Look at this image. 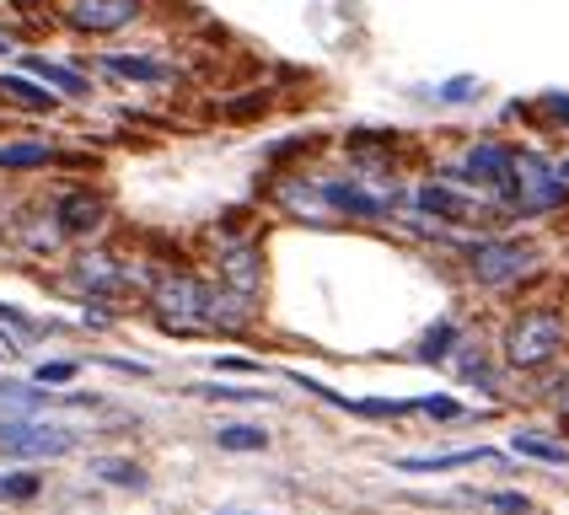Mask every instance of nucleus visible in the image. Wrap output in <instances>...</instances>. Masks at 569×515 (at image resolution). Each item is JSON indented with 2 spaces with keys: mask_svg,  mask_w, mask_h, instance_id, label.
I'll list each match as a JSON object with an SVG mask.
<instances>
[{
  "mask_svg": "<svg viewBox=\"0 0 569 515\" xmlns=\"http://www.w3.org/2000/svg\"><path fill=\"white\" fill-rule=\"evenodd\" d=\"M569 344V322L565 312H553V306H527V312H516L506 327V339H500V354H506L510 371H542V365H553Z\"/></svg>",
  "mask_w": 569,
  "mask_h": 515,
  "instance_id": "nucleus-1",
  "label": "nucleus"
},
{
  "mask_svg": "<svg viewBox=\"0 0 569 515\" xmlns=\"http://www.w3.org/2000/svg\"><path fill=\"white\" fill-rule=\"evenodd\" d=\"M500 199H506L510 215H548V210H559V204L569 199V183H565V172H559L553 161L532 156V151H516Z\"/></svg>",
  "mask_w": 569,
  "mask_h": 515,
  "instance_id": "nucleus-2",
  "label": "nucleus"
},
{
  "mask_svg": "<svg viewBox=\"0 0 569 515\" xmlns=\"http://www.w3.org/2000/svg\"><path fill=\"white\" fill-rule=\"evenodd\" d=\"M542 263V253L532 242H521V236H483L473 242V253H468V274H473L478 285L500 290L510 280H521V274H532Z\"/></svg>",
  "mask_w": 569,
  "mask_h": 515,
  "instance_id": "nucleus-3",
  "label": "nucleus"
},
{
  "mask_svg": "<svg viewBox=\"0 0 569 515\" xmlns=\"http://www.w3.org/2000/svg\"><path fill=\"white\" fill-rule=\"evenodd\" d=\"M317 193H322L328 215L339 210V215H360V221H387V215L398 210V189H387V183H355V178H328V183H317Z\"/></svg>",
  "mask_w": 569,
  "mask_h": 515,
  "instance_id": "nucleus-4",
  "label": "nucleus"
},
{
  "mask_svg": "<svg viewBox=\"0 0 569 515\" xmlns=\"http://www.w3.org/2000/svg\"><path fill=\"white\" fill-rule=\"evenodd\" d=\"M0 451L6 456H64V451H76V430H64V424H43V418H0Z\"/></svg>",
  "mask_w": 569,
  "mask_h": 515,
  "instance_id": "nucleus-5",
  "label": "nucleus"
},
{
  "mask_svg": "<svg viewBox=\"0 0 569 515\" xmlns=\"http://www.w3.org/2000/svg\"><path fill=\"white\" fill-rule=\"evenodd\" d=\"M157 312L167 327H183V333L210 327V290L189 274H167V280H157Z\"/></svg>",
  "mask_w": 569,
  "mask_h": 515,
  "instance_id": "nucleus-6",
  "label": "nucleus"
},
{
  "mask_svg": "<svg viewBox=\"0 0 569 515\" xmlns=\"http://www.w3.org/2000/svg\"><path fill=\"white\" fill-rule=\"evenodd\" d=\"M413 204L425 215H436V225H468L478 215H489V199L478 189H468V183H457V178L451 183H419Z\"/></svg>",
  "mask_w": 569,
  "mask_h": 515,
  "instance_id": "nucleus-7",
  "label": "nucleus"
},
{
  "mask_svg": "<svg viewBox=\"0 0 569 515\" xmlns=\"http://www.w3.org/2000/svg\"><path fill=\"white\" fill-rule=\"evenodd\" d=\"M510 161H516L510 145H500V140H478V145H468L462 161L451 166V178H457V183H468V189L500 193L506 189V178H510Z\"/></svg>",
  "mask_w": 569,
  "mask_h": 515,
  "instance_id": "nucleus-8",
  "label": "nucleus"
},
{
  "mask_svg": "<svg viewBox=\"0 0 569 515\" xmlns=\"http://www.w3.org/2000/svg\"><path fill=\"white\" fill-rule=\"evenodd\" d=\"M140 17V0H76L70 22L81 32H119Z\"/></svg>",
  "mask_w": 569,
  "mask_h": 515,
  "instance_id": "nucleus-9",
  "label": "nucleus"
},
{
  "mask_svg": "<svg viewBox=\"0 0 569 515\" xmlns=\"http://www.w3.org/2000/svg\"><path fill=\"white\" fill-rule=\"evenodd\" d=\"M54 221L70 231V236H81V231H92L97 221H102V199H97L92 189H76L64 193L60 204H54Z\"/></svg>",
  "mask_w": 569,
  "mask_h": 515,
  "instance_id": "nucleus-10",
  "label": "nucleus"
},
{
  "mask_svg": "<svg viewBox=\"0 0 569 515\" xmlns=\"http://www.w3.org/2000/svg\"><path fill=\"white\" fill-rule=\"evenodd\" d=\"M102 70L108 75H119V81H146V87H157V81H172V70L151 54H102Z\"/></svg>",
  "mask_w": 569,
  "mask_h": 515,
  "instance_id": "nucleus-11",
  "label": "nucleus"
},
{
  "mask_svg": "<svg viewBox=\"0 0 569 515\" xmlns=\"http://www.w3.org/2000/svg\"><path fill=\"white\" fill-rule=\"evenodd\" d=\"M258 280H263V269H258V253L253 248H237V253L221 258V285L237 290V295H248L253 301L258 295Z\"/></svg>",
  "mask_w": 569,
  "mask_h": 515,
  "instance_id": "nucleus-12",
  "label": "nucleus"
},
{
  "mask_svg": "<svg viewBox=\"0 0 569 515\" xmlns=\"http://www.w3.org/2000/svg\"><path fill=\"white\" fill-rule=\"evenodd\" d=\"M0 102H11L22 113H54L60 97H49V87H38L28 75H0Z\"/></svg>",
  "mask_w": 569,
  "mask_h": 515,
  "instance_id": "nucleus-13",
  "label": "nucleus"
},
{
  "mask_svg": "<svg viewBox=\"0 0 569 515\" xmlns=\"http://www.w3.org/2000/svg\"><path fill=\"white\" fill-rule=\"evenodd\" d=\"M76 269H81V285H87V290H97V295H119V290L129 285V274H124V269H119L113 258H102V253L81 258Z\"/></svg>",
  "mask_w": 569,
  "mask_h": 515,
  "instance_id": "nucleus-14",
  "label": "nucleus"
},
{
  "mask_svg": "<svg viewBox=\"0 0 569 515\" xmlns=\"http://www.w3.org/2000/svg\"><path fill=\"white\" fill-rule=\"evenodd\" d=\"M473 462H489V451L468 446V451H441V456H403L398 467L403 473H451V467H473Z\"/></svg>",
  "mask_w": 569,
  "mask_h": 515,
  "instance_id": "nucleus-15",
  "label": "nucleus"
},
{
  "mask_svg": "<svg viewBox=\"0 0 569 515\" xmlns=\"http://www.w3.org/2000/svg\"><path fill=\"white\" fill-rule=\"evenodd\" d=\"M516 456H532V462H548V467H569V446L565 441H548V435H532V430H521L516 441H510Z\"/></svg>",
  "mask_w": 569,
  "mask_h": 515,
  "instance_id": "nucleus-16",
  "label": "nucleus"
},
{
  "mask_svg": "<svg viewBox=\"0 0 569 515\" xmlns=\"http://www.w3.org/2000/svg\"><path fill=\"white\" fill-rule=\"evenodd\" d=\"M54 151L43 145V140H17V145H0V166H11V172H22V166H49Z\"/></svg>",
  "mask_w": 569,
  "mask_h": 515,
  "instance_id": "nucleus-17",
  "label": "nucleus"
},
{
  "mask_svg": "<svg viewBox=\"0 0 569 515\" xmlns=\"http://www.w3.org/2000/svg\"><path fill=\"white\" fill-rule=\"evenodd\" d=\"M216 446L221 451H263L269 446V435L253 430V424H221V430H216Z\"/></svg>",
  "mask_w": 569,
  "mask_h": 515,
  "instance_id": "nucleus-18",
  "label": "nucleus"
},
{
  "mask_svg": "<svg viewBox=\"0 0 569 515\" xmlns=\"http://www.w3.org/2000/svg\"><path fill=\"white\" fill-rule=\"evenodd\" d=\"M28 70H32V75H43L49 87H60L64 97H81V92H87V81H81L76 70H64V64H49V60H28Z\"/></svg>",
  "mask_w": 569,
  "mask_h": 515,
  "instance_id": "nucleus-19",
  "label": "nucleus"
},
{
  "mask_svg": "<svg viewBox=\"0 0 569 515\" xmlns=\"http://www.w3.org/2000/svg\"><path fill=\"white\" fill-rule=\"evenodd\" d=\"M92 473H97V478H108V483H119V488H140V483H146V473H140L134 462H119V456L92 462Z\"/></svg>",
  "mask_w": 569,
  "mask_h": 515,
  "instance_id": "nucleus-20",
  "label": "nucleus"
},
{
  "mask_svg": "<svg viewBox=\"0 0 569 515\" xmlns=\"http://www.w3.org/2000/svg\"><path fill=\"white\" fill-rule=\"evenodd\" d=\"M193 397H216V403H263L258 386H193Z\"/></svg>",
  "mask_w": 569,
  "mask_h": 515,
  "instance_id": "nucleus-21",
  "label": "nucleus"
},
{
  "mask_svg": "<svg viewBox=\"0 0 569 515\" xmlns=\"http://www.w3.org/2000/svg\"><path fill=\"white\" fill-rule=\"evenodd\" d=\"M38 494V473H6L0 478V499H32Z\"/></svg>",
  "mask_w": 569,
  "mask_h": 515,
  "instance_id": "nucleus-22",
  "label": "nucleus"
},
{
  "mask_svg": "<svg viewBox=\"0 0 569 515\" xmlns=\"http://www.w3.org/2000/svg\"><path fill=\"white\" fill-rule=\"evenodd\" d=\"M413 414H430V418H457L462 403L457 397H413Z\"/></svg>",
  "mask_w": 569,
  "mask_h": 515,
  "instance_id": "nucleus-23",
  "label": "nucleus"
},
{
  "mask_svg": "<svg viewBox=\"0 0 569 515\" xmlns=\"http://www.w3.org/2000/svg\"><path fill=\"white\" fill-rule=\"evenodd\" d=\"M468 92H478L473 75H457V81H441V87H436V97H441V102H468Z\"/></svg>",
  "mask_w": 569,
  "mask_h": 515,
  "instance_id": "nucleus-24",
  "label": "nucleus"
},
{
  "mask_svg": "<svg viewBox=\"0 0 569 515\" xmlns=\"http://www.w3.org/2000/svg\"><path fill=\"white\" fill-rule=\"evenodd\" d=\"M451 339H457V333H451V327H436V333H430V339H425V360H446V350H451Z\"/></svg>",
  "mask_w": 569,
  "mask_h": 515,
  "instance_id": "nucleus-25",
  "label": "nucleus"
},
{
  "mask_svg": "<svg viewBox=\"0 0 569 515\" xmlns=\"http://www.w3.org/2000/svg\"><path fill=\"white\" fill-rule=\"evenodd\" d=\"M76 376V365L70 360H54V365H38V382L43 386H60V382H70Z\"/></svg>",
  "mask_w": 569,
  "mask_h": 515,
  "instance_id": "nucleus-26",
  "label": "nucleus"
},
{
  "mask_svg": "<svg viewBox=\"0 0 569 515\" xmlns=\"http://www.w3.org/2000/svg\"><path fill=\"white\" fill-rule=\"evenodd\" d=\"M548 113H553L559 124H569V97H565V92H553V97H548Z\"/></svg>",
  "mask_w": 569,
  "mask_h": 515,
  "instance_id": "nucleus-27",
  "label": "nucleus"
},
{
  "mask_svg": "<svg viewBox=\"0 0 569 515\" xmlns=\"http://www.w3.org/2000/svg\"><path fill=\"white\" fill-rule=\"evenodd\" d=\"M216 371H237V376H248V371H258L253 360H237V354H231V360H216Z\"/></svg>",
  "mask_w": 569,
  "mask_h": 515,
  "instance_id": "nucleus-28",
  "label": "nucleus"
},
{
  "mask_svg": "<svg viewBox=\"0 0 569 515\" xmlns=\"http://www.w3.org/2000/svg\"><path fill=\"white\" fill-rule=\"evenodd\" d=\"M559 408H565V414H569V382L559 386Z\"/></svg>",
  "mask_w": 569,
  "mask_h": 515,
  "instance_id": "nucleus-29",
  "label": "nucleus"
},
{
  "mask_svg": "<svg viewBox=\"0 0 569 515\" xmlns=\"http://www.w3.org/2000/svg\"><path fill=\"white\" fill-rule=\"evenodd\" d=\"M559 172H565V183H569V156H565V161H559Z\"/></svg>",
  "mask_w": 569,
  "mask_h": 515,
  "instance_id": "nucleus-30",
  "label": "nucleus"
},
{
  "mask_svg": "<svg viewBox=\"0 0 569 515\" xmlns=\"http://www.w3.org/2000/svg\"><path fill=\"white\" fill-rule=\"evenodd\" d=\"M0 54H11V43H6V38H0Z\"/></svg>",
  "mask_w": 569,
  "mask_h": 515,
  "instance_id": "nucleus-31",
  "label": "nucleus"
},
{
  "mask_svg": "<svg viewBox=\"0 0 569 515\" xmlns=\"http://www.w3.org/2000/svg\"><path fill=\"white\" fill-rule=\"evenodd\" d=\"M6 350H11V344H0V360H6Z\"/></svg>",
  "mask_w": 569,
  "mask_h": 515,
  "instance_id": "nucleus-32",
  "label": "nucleus"
},
{
  "mask_svg": "<svg viewBox=\"0 0 569 515\" xmlns=\"http://www.w3.org/2000/svg\"><path fill=\"white\" fill-rule=\"evenodd\" d=\"M226 515H242V511H226Z\"/></svg>",
  "mask_w": 569,
  "mask_h": 515,
  "instance_id": "nucleus-33",
  "label": "nucleus"
}]
</instances>
